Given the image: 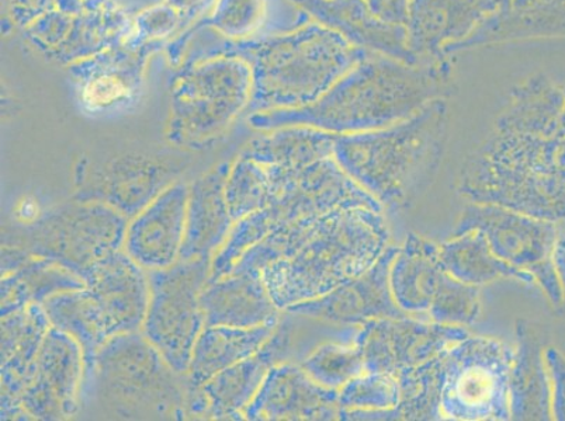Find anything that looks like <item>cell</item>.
Returning <instances> with one entry per match:
<instances>
[{
	"instance_id": "cell-1",
	"label": "cell",
	"mask_w": 565,
	"mask_h": 421,
	"mask_svg": "<svg viewBox=\"0 0 565 421\" xmlns=\"http://www.w3.org/2000/svg\"><path fill=\"white\" fill-rule=\"evenodd\" d=\"M166 53L173 66L215 56H236L249 65L252 90L246 115L312 105L370 51L354 47L341 34L318 22L291 33L231 40L212 29L173 39Z\"/></svg>"
},
{
	"instance_id": "cell-2",
	"label": "cell",
	"mask_w": 565,
	"mask_h": 421,
	"mask_svg": "<svg viewBox=\"0 0 565 421\" xmlns=\"http://www.w3.org/2000/svg\"><path fill=\"white\" fill-rule=\"evenodd\" d=\"M454 91V66L441 56L411 65L370 53L312 105L256 112L248 122L259 131L308 126L345 136L397 125Z\"/></svg>"
},
{
	"instance_id": "cell-3",
	"label": "cell",
	"mask_w": 565,
	"mask_h": 421,
	"mask_svg": "<svg viewBox=\"0 0 565 421\" xmlns=\"http://www.w3.org/2000/svg\"><path fill=\"white\" fill-rule=\"evenodd\" d=\"M448 127V102L435 100L397 125L338 136L333 159L384 210L403 213L438 177Z\"/></svg>"
},
{
	"instance_id": "cell-4",
	"label": "cell",
	"mask_w": 565,
	"mask_h": 421,
	"mask_svg": "<svg viewBox=\"0 0 565 421\" xmlns=\"http://www.w3.org/2000/svg\"><path fill=\"white\" fill-rule=\"evenodd\" d=\"M383 213L364 207L321 215L310 235L289 258L262 274L279 310L316 300L366 273L388 248Z\"/></svg>"
},
{
	"instance_id": "cell-5",
	"label": "cell",
	"mask_w": 565,
	"mask_h": 421,
	"mask_svg": "<svg viewBox=\"0 0 565 421\" xmlns=\"http://www.w3.org/2000/svg\"><path fill=\"white\" fill-rule=\"evenodd\" d=\"M457 192L470 203L565 220V173L554 156L552 138L494 130L461 168Z\"/></svg>"
},
{
	"instance_id": "cell-6",
	"label": "cell",
	"mask_w": 565,
	"mask_h": 421,
	"mask_svg": "<svg viewBox=\"0 0 565 421\" xmlns=\"http://www.w3.org/2000/svg\"><path fill=\"white\" fill-rule=\"evenodd\" d=\"M122 419H184L186 377L169 366L140 332L109 338L85 364L84 389ZM82 389V390H84Z\"/></svg>"
},
{
	"instance_id": "cell-7",
	"label": "cell",
	"mask_w": 565,
	"mask_h": 421,
	"mask_svg": "<svg viewBox=\"0 0 565 421\" xmlns=\"http://www.w3.org/2000/svg\"><path fill=\"white\" fill-rule=\"evenodd\" d=\"M249 65L236 56L182 64L173 79L168 141L199 149L218 140L248 109Z\"/></svg>"
},
{
	"instance_id": "cell-8",
	"label": "cell",
	"mask_w": 565,
	"mask_h": 421,
	"mask_svg": "<svg viewBox=\"0 0 565 421\" xmlns=\"http://www.w3.org/2000/svg\"><path fill=\"white\" fill-rule=\"evenodd\" d=\"M513 353L507 343L486 336L469 335L449 347L441 367V420H511Z\"/></svg>"
},
{
	"instance_id": "cell-9",
	"label": "cell",
	"mask_w": 565,
	"mask_h": 421,
	"mask_svg": "<svg viewBox=\"0 0 565 421\" xmlns=\"http://www.w3.org/2000/svg\"><path fill=\"white\" fill-rule=\"evenodd\" d=\"M212 260H179L168 269L148 271L150 305L142 335L178 374L186 375L205 327L200 295L212 274Z\"/></svg>"
},
{
	"instance_id": "cell-10",
	"label": "cell",
	"mask_w": 565,
	"mask_h": 421,
	"mask_svg": "<svg viewBox=\"0 0 565 421\" xmlns=\"http://www.w3.org/2000/svg\"><path fill=\"white\" fill-rule=\"evenodd\" d=\"M558 224L490 204L470 203L461 210L454 235L481 230L498 258L531 274L554 306L562 305L554 250Z\"/></svg>"
},
{
	"instance_id": "cell-11",
	"label": "cell",
	"mask_w": 565,
	"mask_h": 421,
	"mask_svg": "<svg viewBox=\"0 0 565 421\" xmlns=\"http://www.w3.org/2000/svg\"><path fill=\"white\" fill-rule=\"evenodd\" d=\"M134 18L116 0H58L24 29V37L49 60L70 66L126 43Z\"/></svg>"
},
{
	"instance_id": "cell-12",
	"label": "cell",
	"mask_w": 565,
	"mask_h": 421,
	"mask_svg": "<svg viewBox=\"0 0 565 421\" xmlns=\"http://www.w3.org/2000/svg\"><path fill=\"white\" fill-rule=\"evenodd\" d=\"M128 218L103 202L54 210L29 228L22 248L70 267L76 274L125 246Z\"/></svg>"
},
{
	"instance_id": "cell-13",
	"label": "cell",
	"mask_w": 565,
	"mask_h": 421,
	"mask_svg": "<svg viewBox=\"0 0 565 421\" xmlns=\"http://www.w3.org/2000/svg\"><path fill=\"white\" fill-rule=\"evenodd\" d=\"M167 44L122 43L68 66L76 100L86 115L116 116L140 101L148 60Z\"/></svg>"
},
{
	"instance_id": "cell-14",
	"label": "cell",
	"mask_w": 565,
	"mask_h": 421,
	"mask_svg": "<svg viewBox=\"0 0 565 421\" xmlns=\"http://www.w3.org/2000/svg\"><path fill=\"white\" fill-rule=\"evenodd\" d=\"M469 335L465 327L419 317H383L358 326L353 344L362 353L366 371L397 377L439 356Z\"/></svg>"
},
{
	"instance_id": "cell-15",
	"label": "cell",
	"mask_w": 565,
	"mask_h": 421,
	"mask_svg": "<svg viewBox=\"0 0 565 421\" xmlns=\"http://www.w3.org/2000/svg\"><path fill=\"white\" fill-rule=\"evenodd\" d=\"M85 354L74 337L51 326L20 406L33 420L74 418L81 408Z\"/></svg>"
},
{
	"instance_id": "cell-16",
	"label": "cell",
	"mask_w": 565,
	"mask_h": 421,
	"mask_svg": "<svg viewBox=\"0 0 565 421\" xmlns=\"http://www.w3.org/2000/svg\"><path fill=\"white\" fill-rule=\"evenodd\" d=\"M398 248L388 245L382 258L366 273L338 287L330 294L292 305L285 312L342 326H362L383 317L409 316L395 302L390 285V271Z\"/></svg>"
},
{
	"instance_id": "cell-17",
	"label": "cell",
	"mask_w": 565,
	"mask_h": 421,
	"mask_svg": "<svg viewBox=\"0 0 565 421\" xmlns=\"http://www.w3.org/2000/svg\"><path fill=\"white\" fill-rule=\"evenodd\" d=\"M339 390L323 387L299 364L282 361L271 367L248 408L245 420L279 421L341 419Z\"/></svg>"
},
{
	"instance_id": "cell-18",
	"label": "cell",
	"mask_w": 565,
	"mask_h": 421,
	"mask_svg": "<svg viewBox=\"0 0 565 421\" xmlns=\"http://www.w3.org/2000/svg\"><path fill=\"white\" fill-rule=\"evenodd\" d=\"M188 202L186 184H169L128 223L122 250L147 271L178 263L186 233Z\"/></svg>"
},
{
	"instance_id": "cell-19",
	"label": "cell",
	"mask_w": 565,
	"mask_h": 421,
	"mask_svg": "<svg viewBox=\"0 0 565 421\" xmlns=\"http://www.w3.org/2000/svg\"><path fill=\"white\" fill-rule=\"evenodd\" d=\"M459 280L446 269L440 246L418 234H409L399 246L390 271L395 302L407 315L428 320L444 304Z\"/></svg>"
},
{
	"instance_id": "cell-20",
	"label": "cell",
	"mask_w": 565,
	"mask_h": 421,
	"mask_svg": "<svg viewBox=\"0 0 565 421\" xmlns=\"http://www.w3.org/2000/svg\"><path fill=\"white\" fill-rule=\"evenodd\" d=\"M505 0H409L408 45L423 60L439 58L461 43Z\"/></svg>"
},
{
	"instance_id": "cell-21",
	"label": "cell",
	"mask_w": 565,
	"mask_h": 421,
	"mask_svg": "<svg viewBox=\"0 0 565 421\" xmlns=\"http://www.w3.org/2000/svg\"><path fill=\"white\" fill-rule=\"evenodd\" d=\"M326 28L347 39L354 47L382 54L411 65L425 63L408 45L405 24H394L380 19L366 0H290ZM434 60V58H433Z\"/></svg>"
},
{
	"instance_id": "cell-22",
	"label": "cell",
	"mask_w": 565,
	"mask_h": 421,
	"mask_svg": "<svg viewBox=\"0 0 565 421\" xmlns=\"http://www.w3.org/2000/svg\"><path fill=\"white\" fill-rule=\"evenodd\" d=\"M81 277L99 302L113 336L140 332L150 305V280L143 267L121 249L87 267Z\"/></svg>"
},
{
	"instance_id": "cell-23",
	"label": "cell",
	"mask_w": 565,
	"mask_h": 421,
	"mask_svg": "<svg viewBox=\"0 0 565 421\" xmlns=\"http://www.w3.org/2000/svg\"><path fill=\"white\" fill-rule=\"evenodd\" d=\"M51 322L44 306L33 304L2 317L0 382L2 420H33L20 406V398L32 378L35 361Z\"/></svg>"
},
{
	"instance_id": "cell-24",
	"label": "cell",
	"mask_w": 565,
	"mask_h": 421,
	"mask_svg": "<svg viewBox=\"0 0 565 421\" xmlns=\"http://www.w3.org/2000/svg\"><path fill=\"white\" fill-rule=\"evenodd\" d=\"M291 342L292 322L286 316L259 352L204 384L202 389L210 403L209 419L245 420L244 410L258 393L270 368L289 357Z\"/></svg>"
},
{
	"instance_id": "cell-25",
	"label": "cell",
	"mask_w": 565,
	"mask_h": 421,
	"mask_svg": "<svg viewBox=\"0 0 565 421\" xmlns=\"http://www.w3.org/2000/svg\"><path fill=\"white\" fill-rule=\"evenodd\" d=\"M230 169V163H221L189 187L181 260L213 259L227 240L235 224L225 198Z\"/></svg>"
},
{
	"instance_id": "cell-26",
	"label": "cell",
	"mask_w": 565,
	"mask_h": 421,
	"mask_svg": "<svg viewBox=\"0 0 565 421\" xmlns=\"http://www.w3.org/2000/svg\"><path fill=\"white\" fill-rule=\"evenodd\" d=\"M200 302L205 326L255 327L279 323L280 311L262 277L230 273L209 280Z\"/></svg>"
},
{
	"instance_id": "cell-27",
	"label": "cell",
	"mask_w": 565,
	"mask_h": 421,
	"mask_svg": "<svg viewBox=\"0 0 565 421\" xmlns=\"http://www.w3.org/2000/svg\"><path fill=\"white\" fill-rule=\"evenodd\" d=\"M511 420H553L552 390L544 348L526 322L516 323L510 374Z\"/></svg>"
},
{
	"instance_id": "cell-28",
	"label": "cell",
	"mask_w": 565,
	"mask_h": 421,
	"mask_svg": "<svg viewBox=\"0 0 565 421\" xmlns=\"http://www.w3.org/2000/svg\"><path fill=\"white\" fill-rule=\"evenodd\" d=\"M279 323L255 327L205 326L194 344L186 389L202 388L215 375L254 356L274 335Z\"/></svg>"
},
{
	"instance_id": "cell-29",
	"label": "cell",
	"mask_w": 565,
	"mask_h": 421,
	"mask_svg": "<svg viewBox=\"0 0 565 421\" xmlns=\"http://www.w3.org/2000/svg\"><path fill=\"white\" fill-rule=\"evenodd\" d=\"M252 140L241 155L250 158L262 166L302 169L333 158L337 133L308 126H290L265 131Z\"/></svg>"
},
{
	"instance_id": "cell-30",
	"label": "cell",
	"mask_w": 565,
	"mask_h": 421,
	"mask_svg": "<svg viewBox=\"0 0 565 421\" xmlns=\"http://www.w3.org/2000/svg\"><path fill=\"white\" fill-rule=\"evenodd\" d=\"M82 289H86L85 280L70 267L33 255L14 273L2 277L0 315L8 316L33 304L43 305L49 298L61 292Z\"/></svg>"
},
{
	"instance_id": "cell-31",
	"label": "cell",
	"mask_w": 565,
	"mask_h": 421,
	"mask_svg": "<svg viewBox=\"0 0 565 421\" xmlns=\"http://www.w3.org/2000/svg\"><path fill=\"white\" fill-rule=\"evenodd\" d=\"M440 255L449 273L465 284L481 287L500 280L536 284L531 274L498 258L481 230L454 235L448 242L440 245Z\"/></svg>"
},
{
	"instance_id": "cell-32",
	"label": "cell",
	"mask_w": 565,
	"mask_h": 421,
	"mask_svg": "<svg viewBox=\"0 0 565 421\" xmlns=\"http://www.w3.org/2000/svg\"><path fill=\"white\" fill-rule=\"evenodd\" d=\"M51 326L74 337L85 354V364L113 337L99 302L87 289L61 292L43 304Z\"/></svg>"
},
{
	"instance_id": "cell-33",
	"label": "cell",
	"mask_w": 565,
	"mask_h": 421,
	"mask_svg": "<svg viewBox=\"0 0 565 421\" xmlns=\"http://www.w3.org/2000/svg\"><path fill=\"white\" fill-rule=\"evenodd\" d=\"M168 186L166 171L156 164L122 161L110 169L109 177L102 180L100 192L89 202L109 204L127 218H134Z\"/></svg>"
},
{
	"instance_id": "cell-34",
	"label": "cell",
	"mask_w": 565,
	"mask_h": 421,
	"mask_svg": "<svg viewBox=\"0 0 565 421\" xmlns=\"http://www.w3.org/2000/svg\"><path fill=\"white\" fill-rule=\"evenodd\" d=\"M274 197V184L265 166L244 155L231 164L225 183V198L235 223L267 207Z\"/></svg>"
},
{
	"instance_id": "cell-35",
	"label": "cell",
	"mask_w": 565,
	"mask_h": 421,
	"mask_svg": "<svg viewBox=\"0 0 565 421\" xmlns=\"http://www.w3.org/2000/svg\"><path fill=\"white\" fill-rule=\"evenodd\" d=\"M265 17L266 0H217L212 13L199 19L177 39L189 37L200 29H212L231 40L252 39L264 25Z\"/></svg>"
},
{
	"instance_id": "cell-36",
	"label": "cell",
	"mask_w": 565,
	"mask_h": 421,
	"mask_svg": "<svg viewBox=\"0 0 565 421\" xmlns=\"http://www.w3.org/2000/svg\"><path fill=\"white\" fill-rule=\"evenodd\" d=\"M300 366L318 384L338 390L366 373L361 350L345 338L321 344L302 359Z\"/></svg>"
},
{
	"instance_id": "cell-37",
	"label": "cell",
	"mask_w": 565,
	"mask_h": 421,
	"mask_svg": "<svg viewBox=\"0 0 565 421\" xmlns=\"http://www.w3.org/2000/svg\"><path fill=\"white\" fill-rule=\"evenodd\" d=\"M399 397L397 377L385 373H363L339 389L341 409L359 412L392 410L397 408Z\"/></svg>"
},
{
	"instance_id": "cell-38",
	"label": "cell",
	"mask_w": 565,
	"mask_h": 421,
	"mask_svg": "<svg viewBox=\"0 0 565 421\" xmlns=\"http://www.w3.org/2000/svg\"><path fill=\"white\" fill-rule=\"evenodd\" d=\"M184 32L182 14L168 2L142 10L134 18V30L127 43L143 45L167 44Z\"/></svg>"
},
{
	"instance_id": "cell-39",
	"label": "cell",
	"mask_w": 565,
	"mask_h": 421,
	"mask_svg": "<svg viewBox=\"0 0 565 421\" xmlns=\"http://www.w3.org/2000/svg\"><path fill=\"white\" fill-rule=\"evenodd\" d=\"M552 390L553 420L565 421V354L556 347L544 348Z\"/></svg>"
},
{
	"instance_id": "cell-40",
	"label": "cell",
	"mask_w": 565,
	"mask_h": 421,
	"mask_svg": "<svg viewBox=\"0 0 565 421\" xmlns=\"http://www.w3.org/2000/svg\"><path fill=\"white\" fill-rule=\"evenodd\" d=\"M58 0H3L4 9L19 28L28 29L55 8Z\"/></svg>"
},
{
	"instance_id": "cell-41",
	"label": "cell",
	"mask_w": 565,
	"mask_h": 421,
	"mask_svg": "<svg viewBox=\"0 0 565 421\" xmlns=\"http://www.w3.org/2000/svg\"><path fill=\"white\" fill-rule=\"evenodd\" d=\"M166 2L179 10L183 18L184 30H188L190 25L205 17V12L213 8L217 0H166Z\"/></svg>"
},
{
	"instance_id": "cell-42",
	"label": "cell",
	"mask_w": 565,
	"mask_h": 421,
	"mask_svg": "<svg viewBox=\"0 0 565 421\" xmlns=\"http://www.w3.org/2000/svg\"><path fill=\"white\" fill-rule=\"evenodd\" d=\"M32 253L22 246L3 245L2 248V277L14 273L20 267L32 259Z\"/></svg>"
},
{
	"instance_id": "cell-43",
	"label": "cell",
	"mask_w": 565,
	"mask_h": 421,
	"mask_svg": "<svg viewBox=\"0 0 565 421\" xmlns=\"http://www.w3.org/2000/svg\"><path fill=\"white\" fill-rule=\"evenodd\" d=\"M554 265L558 276L559 285H562L563 301L559 310L565 313V220L558 224V238L556 250H554Z\"/></svg>"
}]
</instances>
